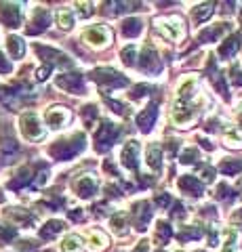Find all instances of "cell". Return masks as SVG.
Listing matches in <instances>:
<instances>
[{
  "label": "cell",
  "instance_id": "obj_1",
  "mask_svg": "<svg viewBox=\"0 0 242 252\" xmlns=\"http://www.w3.org/2000/svg\"><path fill=\"white\" fill-rule=\"evenodd\" d=\"M19 128H21L23 139H28V141H38V139H42L44 132H46L44 126L40 124V120H38V116H36L34 112H28V114L21 116Z\"/></svg>",
  "mask_w": 242,
  "mask_h": 252
},
{
  "label": "cell",
  "instance_id": "obj_2",
  "mask_svg": "<svg viewBox=\"0 0 242 252\" xmlns=\"http://www.w3.org/2000/svg\"><path fill=\"white\" fill-rule=\"evenodd\" d=\"M156 28H158L162 34H165L169 40H179L183 38V21L179 17H165L156 21Z\"/></svg>",
  "mask_w": 242,
  "mask_h": 252
},
{
  "label": "cell",
  "instance_id": "obj_3",
  "mask_svg": "<svg viewBox=\"0 0 242 252\" xmlns=\"http://www.w3.org/2000/svg\"><path fill=\"white\" fill-rule=\"evenodd\" d=\"M82 38L91 46H105L110 42V30L105 26H89V28H84Z\"/></svg>",
  "mask_w": 242,
  "mask_h": 252
},
{
  "label": "cell",
  "instance_id": "obj_4",
  "mask_svg": "<svg viewBox=\"0 0 242 252\" xmlns=\"http://www.w3.org/2000/svg\"><path fill=\"white\" fill-rule=\"evenodd\" d=\"M68 120H69V112L64 107H51L49 112L44 114V122L49 124L51 128H61Z\"/></svg>",
  "mask_w": 242,
  "mask_h": 252
},
{
  "label": "cell",
  "instance_id": "obj_5",
  "mask_svg": "<svg viewBox=\"0 0 242 252\" xmlns=\"http://www.w3.org/2000/svg\"><path fill=\"white\" fill-rule=\"evenodd\" d=\"M74 189L78 191V195H82V198H91V195L97 191V181L93 179V177L78 179L76 183H74Z\"/></svg>",
  "mask_w": 242,
  "mask_h": 252
},
{
  "label": "cell",
  "instance_id": "obj_6",
  "mask_svg": "<svg viewBox=\"0 0 242 252\" xmlns=\"http://www.w3.org/2000/svg\"><path fill=\"white\" fill-rule=\"evenodd\" d=\"M82 238L76 233H69L61 242V252H82Z\"/></svg>",
  "mask_w": 242,
  "mask_h": 252
},
{
  "label": "cell",
  "instance_id": "obj_7",
  "mask_svg": "<svg viewBox=\"0 0 242 252\" xmlns=\"http://www.w3.org/2000/svg\"><path fill=\"white\" fill-rule=\"evenodd\" d=\"M137 141H129L127 147H124V152H122V162H124V166H129V168H135V160H137Z\"/></svg>",
  "mask_w": 242,
  "mask_h": 252
},
{
  "label": "cell",
  "instance_id": "obj_8",
  "mask_svg": "<svg viewBox=\"0 0 242 252\" xmlns=\"http://www.w3.org/2000/svg\"><path fill=\"white\" fill-rule=\"evenodd\" d=\"M6 46H9V53L13 55V59H21L23 53H26V44H23V40L17 38V36H9Z\"/></svg>",
  "mask_w": 242,
  "mask_h": 252
},
{
  "label": "cell",
  "instance_id": "obj_9",
  "mask_svg": "<svg viewBox=\"0 0 242 252\" xmlns=\"http://www.w3.org/2000/svg\"><path fill=\"white\" fill-rule=\"evenodd\" d=\"M223 143L228 145V147H242V130L238 128H228L225 130V135H223Z\"/></svg>",
  "mask_w": 242,
  "mask_h": 252
},
{
  "label": "cell",
  "instance_id": "obj_10",
  "mask_svg": "<svg viewBox=\"0 0 242 252\" xmlns=\"http://www.w3.org/2000/svg\"><path fill=\"white\" fill-rule=\"evenodd\" d=\"M57 23H59V28H64V30H72L74 28V13H72V9H59L57 11Z\"/></svg>",
  "mask_w": 242,
  "mask_h": 252
},
{
  "label": "cell",
  "instance_id": "obj_11",
  "mask_svg": "<svg viewBox=\"0 0 242 252\" xmlns=\"http://www.w3.org/2000/svg\"><path fill=\"white\" fill-rule=\"evenodd\" d=\"M145 158H147L145 162H147V166H150V168H154V170L160 168V147L158 145H150V147H147Z\"/></svg>",
  "mask_w": 242,
  "mask_h": 252
},
{
  "label": "cell",
  "instance_id": "obj_12",
  "mask_svg": "<svg viewBox=\"0 0 242 252\" xmlns=\"http://www.w3.org/2000/svg\"><path fill=\"white\" fill-rule=\"evenodd\" d=\"M179 187L185 189V191H190V195H200V191H202L200 183L194 177H183L181 181H179Z\"/></svg>",
  "mask_w": 242,
  "mask_h": 252
},
{
  "label": "cell",
  "instance_id": "obj_13",
  "mask_svg": "<svg viewBox=\"0 0 242 252\" xmlns=\"http://www.w3.org/2000/svg\"><path fill=\"white\" fill-rule=\"evenodd\" d=\"M89 238H91V248H93V250H101V248L107 246V235H105L104 231L93 229V231L89 233Z\"/></svg>",
  "mask_w": 242,
  "mask_h": 252
},
{
  "label": "cell",
  "instance_id": "obj_14",
  "mask_svg": "<svg viewBox=\"0 0 242 252\" xmlns=\"http://www.w3.org/2000/svg\"><path fill=\"white\" fill-rule=\"evenodd\" d=\"M122 32H124V34H131V36H137L139 34V32H141V21H139V19H127V21H124L122 23Z\"/></svg>",
  "mask_w": 242,
  "mask_h": 252
},
{
  "label": "cell",
  "instance_id": "obj_15",
  "mask_svg": "<svg viewBox=\"0 0 242 252\" xmlns=\"http://www.w3.org/2000/svg\"><path fill=\"white\" fill-rule=\"evenodd\" d=\"M210 13H213V4H202V6H196V11H194V21H196V23L205 21Z\"/></svg>",
  "mask_w": 242,
  "mask_h": 252
},
{
  "label": "cell",
  "instance_id": "obj_16",
  "mask_svg": "<svg viewBox=\"0 0 242 252\" xmlns=\"http://www.w3.org/2000/svg\"><path fill=\"white\" fill-rule=\"evenodd\" d=\"M154 118H156V109H154V107L150 109V114L145 112V114L139 116V126H141V130H150V128H152Z\"/></svg>",
  "mask_w": 242,
  "mask_h": 252
},
{
  "label": "cell",
  "instance_id": "obj_17",
  "mask_svg": "<svg viewBox=\"0 0 242 252\" xmlns=\"http://www.w3.org/2000/svg\"><path fill=\"white\" fill-rule=\"evenodd\" d=\"M238 51V40L236 38H232V40H228V44H223L221 49H219V53L223 55V57H228L230 53H236Z\"/></svg>",
  "mask_w": 242,
  "mask_h": 252
},
{
  "label": "cell",
  "instance_id": "obj_18",
  "mask_svg": "<svg viewBox=\"0 0 242 252\" xmlns=\"http://www.w3.org/2000/svg\"><path fill=\"white\" fill-rule=\"evenodd\" d=\"M122 57H124V63H127V65H131L133 57H135V46H127V49H124V53H122Z\"/></svg>",
  "mask_w": 242,
  "mask_h": 252
},
{
  "label": "cell",
  "instance_id": "obj_19",
  "mask_svg": "<svg viewBox=\"0 0 242 252\" xmlns=\"http://www.w3.org/2000/svg\"><path fill=\"white\" fill-rule=\"evenodd\" d=\"M240 168H242V164H223L221 166L223 172H238Z\"/></svg>",
  "mask_w": 242,
  "mask_h": 252
},
{
  "label": "cell",
  "instance_id": "obj_20",
  "mask_svg": "<svg viewBox=\"0 0 242 252\" xmlns=\"http://www.w3.org/2000/svg\"><path fill=\"white\" fill-rule=\"evenodd\" d=\"M232 80L236 84H242V72H238V69H232Z\"/></svg>",
  "mask_w": 242,
  "mask_h": 252
},
{
  "label": "cell",
  "instance_id": "obj_21",
  "mask_svg": "<svg viewBox=\"0 0 242 252\" xmlns=\"http://www.w3.org/2000/svg\"><path fill=\"white\" fill-rule=\"evenodd\" d=\"M232 220H234V223H242V210H236V212H234V215H232Z\"/></svg>",
  "mask_w": 242,
  "mask_h": 252
},
{
  "label": "cell",
  "instance_id": "obj_22",
  "mask_svg": "<svg viewBox=\"0 0 242 252\" xmlns=\"http://www.w3.org/2000/svg\"><path fill=\"white\" fill-rule=\"evenodd\" d=\"M240 122H242V112H240Z\"/></svg>",
  "mask_w": 242,
  "mask_h": 252
}]
</instances>
